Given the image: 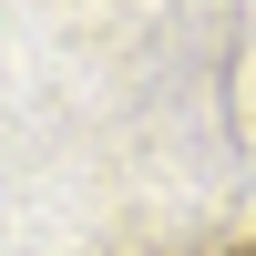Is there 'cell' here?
Instances as JSON below:
<instances>
[{"mask_svg":"<svg viewBox=\"0 0 256 256\" xmlns=\"http://www.w3.org/2000/svg\"><path fill=\"white\" fill-rule=\"evenodd\" d=\"M236 256H256V246H236Z\"/></svg>","mask_w":256,"mask_h":256,"instance_id":"1","label":"cell"}]
</instances>
